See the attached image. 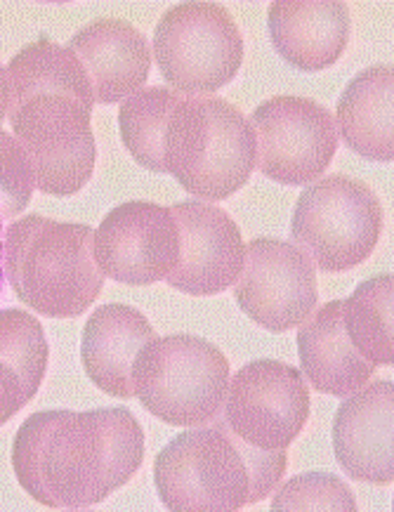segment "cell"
Segmentation results:
<instances>
[{"label":"cell","mask_w":394,"mask_h":512,"mask_svg":"<svg viewBox=\"0 0 394 512\" xmlns=\"http://www.w3.org/2000/svg\"><path fill=\"white\" fill-rule=\"evenodd\" d=\"M144 458V432L128 409L41 411L12 446L19 487L45 508L85 510L128 484Z\"/></svg>","instance_id":"cell-1"},{"label":"cell","mask_w":394,"mask_h":512,"mask_svg":"<svg viewBox=\"0 0 394 512\" xmlns=\"http://www.w3.org/2000/svg\"><path fill=\"white\" fill-rule=\"evenodd\" d=\"M5 279L26 307L52 319H76L100 298L95 229L26 215L5 229Z\"/></svg>","instance_id":"cell-2"},{"label":"cell","mask_w":394,"mask_h":512,"mask_svg":"<svg viewBox=\"0 0 394 512\" xmlns=\"http://www.w3.org/2000/svg\"><path fill=\"white\" fill-rule=\"evenodd\" d=\"M163 161L166 173L196 199H227L255 170L251 121L222 97H185L170 114Z\"/></svg>","instance_id":"cell-3"},{"label":"cell","mask_w":394,"mask_h":512,"mask_svg":"<svg viewBox=\"0 0 394 512\" xmlns=\"http://www.w3.org/2000/svg\"><path fill=\"white\" fill-rule=\"evenodd\" d=\"M229 361L208 340L154 338L133 361V390L151 416L173 428L208 425L225 406Z\"/></svg>","instance_id":"cell-4"},{"label":"cell","mask_w":394,"mask_h":512,"mask_svg":"<svg viewBox=\"0 0 394 512\" xmlns=\"http://www.w3.org/2000/svg\"><path fill=\"white\" fill-rule=\"evenodd\" d=\"M383 234L378 194L347 175L312 182L295 203L291 239L321 272H345L376 251Z\"/></svg>","instance_id":"cell-5"},{"label":"cell","mask_w":394,"mask_h":512,"mask_svg":"<svg viewBox=\"0 0 394 512\" xmlns=\"http://www.w3.org/2000/svg\"><path fill=\"white\" fill-rule=\"evenodd\" d=\"M154 482L173 512H234L246 508L251 491L246 461L220 413L163 446Z\"/></svg>","instance_id":"cell-6"},{"label":"cell","mask_w":394,"mask_h":512,"mask_svg":"<svg viewBox=\"0 0 394 512\" xmlns=\"http://www.w3.org/2000/svg\"><path fill=\"white\" fill-rule=\"evenodd\" d=\"M154 59L168 88L185 97H208L239 74L244 36L225 5L180 3L156 24Z\"/></svg>","instance_id":"cell-7"},{"label":"cell","mask_w":394,"mask_h":512,"mask_svg":"<svg viewBox=\"0 0 394 512\" xmlns=\"http://www.w3.org/2000/svg\"><path fill=\"white\" fill-rule=\"evenodd\" d=\"M90 114L83 104L57 95L34 97L8 114L43 194L74 196L93 175L97 142Z\"/></svg>","instance_id":"cell-8"},{"label":"cell","mask_w":394,"mask_h":512,"mask_svg":"<svg viewBox=\"0 0 394 512\" xmlns=\"http://www.w3.org/2000/svg\"><path fill=\"white\" fill-rule=\"evenodd\" d=\"M248 121L255 133V168L281 185L317 182L336 156V118L307 97H272Z\"/></svg>","instance_id":"cell-9"},{"label":"cell","mask_w":394,"mask_h":512,"mask_svg":"<svg viewBox=\"0 0 394 512\" xmlns=\"http://www.w3.org/2000/svg\"><path fill=\"white\" fill-rule=\"evenodd\" d=\"M222 420L260 449H288L310 418V387L295 366L258 359L229 378Z\"/></svg>","instance_id":"cell-10"},{"label":"cell","mask_w":394,"mask_h":512,"mask_svg":"<svg viewBox=\"0 0 394 512\" xmlns=\"http://www.w3.org/2000/svg\"><path fill=\"white\" fill-rule=\"evenodd\" d=\"M234 298L255 324L272 333L298 328L319 303L317 267L298 246L281 239H253Z\"/></svg>","instance_id":"cell-11"},{"label":"cell","mask_w":394,"mask_h":512,"mask_svg":"<svg viewBox=\"0 0 394 512\" xmlns=\"http://www.w3.org/2000/svg\"><path fill=\"white\" fill-rule=\"evenodd\" d=\"M95 260L104 279L118 284L166 281L180 260V227L170 208L128 201L109 210L95 232Z\"/></svg>","instance_id":"cell-12"},{"label":"cell","mask_w":394,"mask_h":512,"mask_svg":"<svg viewBox=\"0 0 394 512\" xmlns=\"http://www.w3.org/2000/svg\"><path fill=\"white\" fill-rule=\"evenodd\" d=\"M170 213L180 227V260L166 284L196 298L234 286L244 269L246 244L232 215L208 201L175 203Z\"/></svg>","instance_id":"cell-13"},{"label":"cell","mask_w":394,"mask_h":512,"mask_svg":"<svg viewBox=\"0 0 394 512\" xmlns=\"http://www.w3.org/2000/svg\"><path fill=\"white\" fill-rule=\"evenodd\" d=\"M333 451L357 482L387 487L394 479V385L366 383L340 404L333 420Z\"/></svg>","instance_id":"cell-14"},{"label":"cell","mask_w":394,"mask_h":512,"mask_svg":"<svg viewBox=\"0 0 394 512\" xmlns=\"http://www.w3.org/2000/svg\"><path fill=\"white\" fill-rule=\"evenodd\" d=\"M93 85L95 104H116L144 88L151 71L147 36L126 19H95L69 41Z\"/></svg>","instance_id":"cell-15"},{"label":"cell","mask_w":394,"mask_h":512,"mask_svg":"<svg viewBox=\"0 0 394 512\" xmlns=\"http://www.w3.org/2000/svg\"><path fill=\"white\" fill-rule=\"evenodd\" d=\"M267 26L284 62L300 71H324L350 41V8L340 0H277L269 5Z\"/></svg>","instance_id":"cell-16"},{"label":"cell","mask_w":394,"mask_h":512,"mask_svg":"<svg viewBox=\"0 0 394 512\" xmlns=\"http://www.w3.org/2000/svg\"><path fill=\"white\" fill-rule=\"evenodd\" d=\"M154 338V326L135 307L123 303L97 307L83 328V369L104 395L133 399V361Z\"/></svg>","instance_id":"cell-17"},{"label":"cell","mask_w":394,"mask_h":512,"mask_svg":"<svg viewBox=\"0 0 394 512\" xmlns=\"http://www.w3.org/2000/svg\"><path fill=\"white\" fill-rule=\"evenodd\" d=\"M302 376L312 390L331 397H350L369 383L376 366L357 352L343 326V300H331L298 326Z\"/></svg>","instance_id":"cell-18"},{"label":"cell","mask_w":394,"mask_h":512,"mask_svg":"<svg viewBox=\"0 0 394 512\" xmlns=\"http://www.w3.org/2000/svg\"><path fill=\"white\" fill-rule=\"evenodd\" d=\"M338 137L361 159L390 163L394 156V74L390 64L359 71L336 109Z\"/></svg>","instance_id":"cell-19"},{"label":"cell","mask_w":394,"mask_h":512,"mask_svg":"<svg viewBox=\"0 0 394 512\" xmlns=\"http://www.w3.org/2000/svg\"><path fill=\"white\" fill-rule=\"evenodd\" d=\"M10 109L17 111L24 102L41 95L69 97L85 109H95L93 85L85 74L81 59L69 45H59L50 38L24 45L8 64Z\"/></svg>","instance_id":"cell-20"},{"label":"cell","mask_w":394,"mask_h":512,"mask_svg":"<svg viewBox=\"0 0 394 512\" xmlns=\"http://www.w3.org/2000/svg\"><path fill=\"white\" fill-rule=\"evenodd\" d=\"M185 100V95L173 88H142L118 109V128L128 154L151 173H166L163 161V137L173 109Z\"/></svg>","instance_id":"cell-21"},{"label":"cell","mask_w":394,"mask_h":512,"mask_svg":"<svg viewBox=\"0 0 394 512\" xmlns=\"http://www.w3.org/2000/svg\"><path fill=\"white\" fill-rule=\"evenodd\" d=\"M392 300L394 281L390 274H380L354 288L343 300V326L350 343L373 366L392 364Z\"/></svg>","instance_id":"cell-22"},{"label":"cell","mask_w":394,"mask_h":512,"mask_svg":"<svg viewBox=\"0 0 394 512\" xmlns=\"http://www.w3.org/2000/svg\"><path fill=\"white\" fill-rule=\"evenodd\" d=\"M0 361L17 373L31 402L48 371V340L34 314L15 307L0 312Z\"/></svg>","instance_id":"cell-23"},{"label":"cell","mask_w":394,"mask_h":512,"mask_svg":"<svg viewBox=\"0 0 394 512\" xmlns=\"http://www.w3.org/2000/svg\"><path fill=\"white\" fill-rule=\"evenodd\" d=\"M274 512H307V510H336L354 512L357 498L343 479L331 472H305L288 479L272 498Z\"/></svg>","instance_id":"cell-24"},{"label":"cell","mask_w":394,"mask_h":512,"mask_svg":"<svg viewBox=\"0 0 394 512\" xmlns=\"http://www.w3.org/2000/svg\"><path fill=\"white\" fill-rule=\"evenodd\" d=\"M36 180L29 156L15 135L0 128V215L3 220H15L34 196Z\"/></svg>","instance_id":"cell-25"},{"label":"cell","mask_w":394,"mask_h":512,"mask_svg":"<svg viewBox=\"0 0 394 512\" xmlns=\"http://www.w3.org/2000/svg\"><path fill=\"white\" fill-rule=\"evenodd\" d=\"M232 432V430H229ZM234 437L236 449L241 451L244 456L246 468H248V477H251V491H248V505L258 503L265 498L269 491H272L284 477V472L288 468V456L286 449H260V446H253L244 442L241 437Z\"/></svg>","instance_id":"cell-26"},{"label":"cell","mask_w":394,"mask_h":512,"mask_svg":"<svg viewBox=\"0 0 394 512\" xmlns=\"http://www.w3.org/2000/svg\"><path fill=\"white\" fill-rule=\"evenodd\" d=\"M26 404H29V399H26L22 380L0 361V428Z\"/></svg>","instance_id":"cell-27"},{"label":"cell","mask_w":394,"mask_h":512,"mask_svg":"<svg viewBox=\"0 0 394 512\" xmlns=\"http://www.w3.org/2000/svg\"><path fill=\"white\" fill-rule=\"evenodd\" d=\"M10 109V81H8V67L0 64V123L8 118Z\"/></svg>","instance_id":"cell-28"},{"label":"cell","mask_w":394,"mask_h":512,"mask_svg":"<svg viewBox=\"0 0 394 512\" xmlns=\"http://www.w3.org/2000/svg\"><path fill=\"white\" fill-rule=\"evenodd\" d=\"M3 244H5V220L0 215V295H3L5 286V267H3Z\"/></svg>","instance_id":"cell-29"}]
</instances>
